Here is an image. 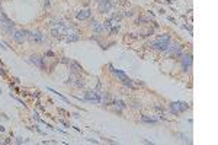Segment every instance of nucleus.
Returning <instances> with one entry per match:
<instances>
[{"label":"nucleus","instance_id":"a211bd4d","mask_svg":"<svg viewBox=\"0 0 218 145\" xmlns=\"http://www.w3.org/2000/svg\"><path fill=\"white\" fill-rule=\"evenodd\" d=\"M79 39H80V36L76 35V33H70V35L67 36V42H76V41H79Z\"/></svg>","mask_w":218,"mask_h":145},{"label":"nucleus","instance_id":"f03ea898","mask_svg":"<svg viewBox=\"0 0 218 145\" xmlns=\"http://www.w3.org/2000/svg\"><path fill=\"white\" fill-rule=\"evenodd\" d=\"M169 57H180L183 54V45L177 44V42H170L167 45V49L164 51Z\"/></svg>","mask_w":218,"mask_h":145},{"label":"nucleus","instance_id":"6ab92c4d","mask_svg":"<svg viewBox=\"0 0 218 145\" xmlns=\"http://www.w3.org/2000/svg\"><path fill=\"white\" fill-rule=\"evenodd\" d=\"M73 86L77 87V89L84 87V81H83V79H76V83H73Z\"/></svg>","mask_w":218,"mask_h":145},{"label":"nucleus","instance_id":"1a4fd4ad","mask_svg":"<svg viewBox=\"0 0 218 145\" xmlns=\"http://www.w3.org/2000/svg\"><path fill=\"white\" fill-rule=\"evenodd\" d=\"M13 39L18 44H22L26 39V30H15L13 32Z\"/></svg>","mask_w":218,"mask_h":145},{"label":"nucleus","instance_id":"f8f14e48","mask_svg":"<svg viewBox=\"0 0 218 145\" xmlns=\"http://www.w3.org/2000/svg\"><path fill=\"white\" fill-rule=\"evenodd\" d=\"M114 106H115V109L118 112H122V110H125V109L128 107V104L124 100H121V99H115L114 100Z\"/></svg>","mask_w":218,"mask_h":145},{"label":"nucleus","instance_id":"bb28decb","mask_svg":"<svg viewBox=\"0 0 218 145\" xmlns=\"http://www.w3.org/2000/svg\"><path fill=\"white\" fill-rule=\"evenodd\" d=\"M3 131H5V128H3L2 125H0V132H3Z\"/></svg>","mask_w":218,"mask_h":145},{"label":"nucleus","instance_id":"a878e982","mask_svg":"<svg viewBox=\"0 0 218 145\" xmlns=\"http://www.w3.org/2000/svg\"><path fill=\"white\" fill-rule=\"evenodd\" d=\"M87 141H89V142H93V144H97V141H96V139H87Z\"/></svg>","mask_w":218,"mask_h":145},{"label":"nucleus","instance_id":"423d86ee","mask_svg":"<svg viewBox=\"0 0 218 145\" xmlns=\"http://www.w3.org/2000/svg\"><path fill=\"white\" fill-rule=\"evenodd\" d=\"M97 7H99L100 13H109L114 9V3L111 2V0H99V2H97Z\"/></svg>","mask_w":218,"mask_h":145},{"label":"nucleus","instance_id":"4468645a","mask_svg":"<svg viewBox=\"0 0 218 145\" xmlns=\"http://www.w3.org/2000/svg\"><path fill=\"white\" fill-rule=\"evenodd\" d=\"M92 16V12L89 10V9H83V10H80L79 13H77V19L79 20H84V19H89Z\"/></svg>","mask_w":218,"mask_h":145},{"label":"nucleus","instance_id":"dca6fc26","mask_svg":"<svg viewBox=\"0 0 218 145\" xmlns=\"http://www.w3.org/2000/svg\"><path fill=\"white\" fill-rule=\"evenodd\" d=\"M141 122H142V123H157L159 119L150 118V116H147V115H142V116H141Z\"/></svg>","mask_w":218,"mask_h":145},{"label":"nucleus","instance_id":"393cba45","mask_svg":"<svg viewBox=\"0 0 218 145\" xmlns=\"http://www.w3.org/2000/svg\"><path fill=\"white\" fill-rule=\"evenodd\" d=\"M16 144H22V138H16Z\"/></svg>","mask_w":218,"mask_h":145},{"label":"nucleus","instance_id":"b1692460","mask_svg":"<svg viewBox=\"0 0 218 145\" xmlns=\"http://www.w3.org/2000/svg\"><path fill=\"white\" fill-rule=\"evenodd\" d=\"M45 55H48V57H54V52H51V51H48Z\"/></svg>","mask_w":218,"mask_h":145},{"label":"nucleus","instance_id":"6e6552de","mask_svg":"<svg viewBox=\"0 0 218 145\" xmlns=\"http://www.w3.org/2000/svg\"><path fill=\"white\" fill-rule=\"evenodd\" d=\"M84 100L100 103V93H97L96 90H90V91H87V93L84 94Z\"/></svg>","mask_w":218,"mask_h":145},{"label":"nucleus","instance_id":"412c9836","mask_svg":"<svg viewBox=\"0 0 218 145\" xmlns=\"http://www.w3.org/2000/svg\"><path fill=\"white\" fill-rule=\"evenodd\" d=\"M176 136H179V138H180L182 141H183V142H186V141L189 142V138H188V136H186L185 133H176Z\"/></svg>","mask_w":218,"mask_h":145},{"label":"nucleus","instance_id":"9d476101","mask_svg":"<svg viewBox=\"0 0 218 145\" xmlns=\"http://www.w3.org/2000/svg\"><path fill=\"white\" fill-rule=\"evenodd\" d=\"M167 45H169L167 42H163V41H157V39H156V41L151 44V48L156 49V51H161V52H163V51L167 49Z\"/></svg>","mask_w":218,"mask_h":145},{"label":"nucleus","instance_id":"5701e85b","mask_svg":"<svg viewBox=\"0 0 218 145\" xmlns=\"http://www.w3.org/2000/svg\"><path fill=\"white\" fill-rule=\"evenodd\" d=\"M132 107H134V109H138V107H141V103H138V102H132Z\"/></svg>","mask_w":218,"mask_h":145},{"label":"nucleus","instance_id":"0eeeda50","mask_svg":"<svg viewBox=\"0 0 218 145\" xmlns=\"http://www.w3.org/2000/svg\"><path fill=\"white\" fill-rule=\"evenodd\" d=\"M29 61L35 65V67H38L40 70H44L45 68V58L40 57V55H31L29 57Z\"/></svg>","mask_w":218,"mask_h":145},{"label":"nucleus","instance_id":"2eb2a0df","mask_svg":"<svg viewBox=\"0 0 218 145\" xmlns=\"http://www.w3.org/2000/svg\"><path fill=\"white\" fill-rule=\"evenodd\" d=\"M70 70H71V72L73 74H79V72H82V67L76 62V61H70Z\"/></svg>","mask_w":218,"mask_h":145},{"label":"nucleus","instance_id":"39448f33","mask_svg":"<svg viewBox=\"0 0 218 145\" xmlns=\"http://www.w3.org/2000/svg\"><path fill=\"white\" fill-rule=\"evenodd\" d=\"M179 60H180V64H182L183 71H191V68H192V54L191 52L182 54Z\"/></svg>","mask_w":218,"mask_h":145},{"label":"nucleus","instance_id":"f257e3e1","mask_svg":"<svg viewBox=\"0 0 218 145\" xmlns=\"http://www.w3.org/2000/svg\"><path fill=\"white\" fill-rule=\"evenodd\" d=\"M15 23L3 13V12H0V30H3V32H7V33H13L15 32Z\"/></svg>","mask_w":218,"mask_h":145},{"label":"nucleus","instance_id":"9b49d317","mask_svg":"<svg viewBox=\"0 0 218 145\" xmlns=\"http://www.w3.org/2000/svg\"><path fill=\"white\" fill-rule=\"evenodd\" d=\"M90 26H92V29H93L96 33H103V32H105V26H103V23H100V22L92 20V22H90Z\"/></svg>","mask_w":218,"mask_h":145},{"label":"nucleus","instance_id":"4be33fe9","mask_svg":"<svg viewBox=\"0 0 218 145\" xmlns=\"http://www.w3.org/2000/svg\"><path fill=\"white\" fill-rule=\"evenodd\" d=\"M154 110H157V112H161V113H163L164 109H163V106H161L160 103H156V104H154Z\"/></svg>","mask_w":218,"mask_h":145},{"label":"nucleus","instance_id":"c85d7f7f","mask_svg":"<svg viewBox=\"0 0 218 145\" xmlns=\"http://www.w3.org/2000/svg\"><path fill=\"white\" fill-rule=\"evenodd\" d=\"M96 2H99V0H96Z\"/></svg>","mask_w":218,"mask_h":145},{"label":"nucleus","instance_id":"aec40b11","mask_svg":"<svg viewBox=\"0 0 218 145\" xmlns=\"http://www.w3.org/2000/svg\"><path fill=\"white\" fill-rule=\"evenodd\" d=\"M48 90H50V91H51V93H54V94H57V96H58V97H60V99H61V100H64V102H65V103H70V100H68V99H67V97H64V96H63V94H60V93H58V91H55V90H52V89H48ZM70 104H71V103H70Z\"/></svg>","mask_w":218,"mask_h":145},{"label":"nucleus","instance_id":"7ed1b4c3","mask_svg":"<svg viewBox=\"0 0 218 145\" xmlns=\"http://www.w3.org/2000/svg\"><path fill=\"white\" fill-rule=\"evenodd\" d=\"M169 109H170V112L173 115H179V113H183V112L188 110L189 103H186V102H172Z\"/></svg>","mask_w":218,"mask_h":145},{"label":"nucleus","instance_id":"20e7f679","mask_svg":"<svg viewBox=\"0 0 218 145\" xmlns=\"http://www.w3.org/2000/svg\"><path fill=\"white\" fill-rule=\"evenodd\" d=\"M26 39L32 41V42H38V44H42L45 42V35L38 32V30H35V32H29L26 30Z\"/></svg>","mask_w":218,"mask_h":145},{"label":"nucleus","instance_id":"f3484780","mask_svg":"<svg viewBox=\"0 0 218 145\" xmlns=\"http://www.w3.org/2000/svg\"><path fill=\"white\" fill-rule=\"evenodd\" d=\"M157 41H163V42L170 44V42H172V38H170V35H167V33H161V35L157 36Z\"/></svg>","mask_w":218,"mask_h":145},{"label":"nucleus","instance_id":"cd10ccee","mask_svg":"<svg viewBox=\"0 0 218 145\" xmlns=\"http://www.w3.org/2000/svg\"><path fill=\"white\" fill-rule=\"evenodd\" d=\"M0 12H2V7H0Z\"/></svg>","mask_w":218,"mask_h":145},{"label":"nucleus","instance_id":"ddd939ff","mask_svg":"<svg viewBox=\"0 0 218 145\" xmlns=\"http://www.w3.org/2000/svg\"><path fill=\"white\" fill-rule=\"evenodd\" d=\"M109 68L112 70V72H114V74H115V76H116V77H118V79H119L121 81H124V80H125V79L128 77V76L125 74V72H124V71H121V70H116V68H114V65H112V64H109Z\"/></svg>","mask_w":218,"mask_h":145}]
</instances>
